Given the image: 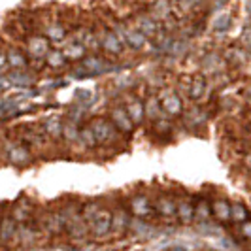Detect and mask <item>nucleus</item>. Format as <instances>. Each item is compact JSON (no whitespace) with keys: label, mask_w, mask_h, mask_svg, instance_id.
Here are the masks:
<instances>
[{"label":"nucleus","mask_w":251,"mask_h":251,"mask_svg":"<svg viewBox=\"0 0 251 251\" xmlns=\"http://www.w3.org/2000/svg\"><path fill=\"white\" fill-rule=\"evenodd\" d=\"M4 66H8V51L0 50V70H2Z\"/></svg>","instance_id":"nucleus-38"},{"label":"nucleus","mask_w":251,"mask_h":251,"mask_svg":"<svg viewBox=\"0 0 251 251\" xmlns=\"http://www.w3.org/2000/svg\"><path fill=\"white\" fill-rule=\"evenodd\" d=\"M228 26H230V15H228V13H221V15H217V17H215V21H214L215 30L225 32Z\"/></svg>","instance_id":"nucleus-34"},{"label":"nucleus","mask_w":251,"mask_h":251,"mask_svg":"<svg viewBox=\"0 0 251 251\" xmlns=\"http://www.w3.org/2000/svg\"><path fill=\"white\" fill-rule=\"evenodd\" d=\"M77 142H81V146L83 148H87V150H93V148H97L99 144H97V138H95V134H93V130H91V126H83V128H79V140Z\"/></svg>","instance_id":"nucleus-26"},{"label":"nucleus","mask_w":251,"mask_h":251,"mask_svg":"<svg viewBox=\"0 0 251 251\" xmlns=\"http://www.w3.org/2000/svg\"><path fill=\"white\" fill-rule=\"evenodd\" d=\"M153 13L159 17V19H164L168 13H170V2L168 0H157L153 4Z\"/></svg>","instance_id":"nucleus-33"},{"label":"nucleus","mask_w":251,"mask_h":251,"mask_svg":"<svg viewBox=\"0 0 251 251\" xmlns=\"http://www.w3.org/2000/svg\"><path fill=\"white\" fill-rule=\"evenodd\" d=\"M48 230L53 234H63L66 232V223H64V215L63 212H53L48 215V221H46Z\"/></svg>","instance_id":"nucleus-21"},{"label":"nucleus","mask_w":251,"mask_h":251,"mask_svg":"<svg viewBox=\"0 0 251 251\" xmlns=\"http://www.w3.org/2000/svg\"><path fill=\"white\" fill-rule=\"evenodd\" d=\"M246 97L251 100V85H248V89H246Z\"/></svg>","instance_id":"nucleus-40"},{"label":"nucleus","mask_w":251,"mask_h":251,"mask_svg":"<svg viewBox=\"0 0 251 251\" xmlns=\"http://www.w3.org/2000/svg\"><path fill=\"white\" fill-rule=\"evenodd\" d=\"M144 108H146V117H148L150 121H153V123L163 117V108H161L159 97H150L148 102L144 104Z\"/></svg>","instance_id":"nucleus-22"},{"label":"nucleus","mask_w":251,"mask_h":251,"mask_svg":"<svg viewBox=\"0 0 251 251\" xmlns=\"http://www.w3.org/2000/svg\"><path fill=\"white\" fill-rule=\"evenodd\" d=\"M91 130L97 138V144H110L113 138H115V126L112 125L110 119H104V117H93L91 119Z\"/></svg>","instance_id":"nucleus-4"},{"label":"nucleus","mask_w":251,"mask_h":251,"mask_svg":"<svg viewBox=\"0 0 251 251\" xmlns=\"http://www.w3.org/2000/svg\"><path fill=\"white\" fill-rule=\"evenodd\" d=\"M176 219L181 225L195 223V199H191L187 195L176 199Z\"/></svg>","instance_id":"nucleus-8"},{"label":"nucleus","mask_w":251,"mask_h":251,"mask_svg":"<svg viewBox=\"0 0 251 251\" xmlns=\"http://www.w3.org/2000/svg\"><path fill=\"white\" fill-rule=\"evenodd\" d=\"M242 42H244V46L251 50V28H246L244 30V38H242Z\"/></svg>","instance_id":"nucleus-37"},{"label":"nucleus","mask_w":251,"mask_h":251,"mask_svg":"<svg viewBox=\"0 0 251 251\" xmlns=\"http://www.w3.org/2000/svg\"><path fill=\"white\" fill-rule=\"evenodd\" d=\"M130 221H132V217L128 215V212H126L125 208H119V210H115V212H113L112 232L119 234V236H123L126 230L130 228Z\"/></svg>","instance_id":"nucleus-16"},{"label":"nucleus","mask_w":251,"mask_h":251,"mask_svg":"<svg viewBox=\"0 0 251 251\" xmlns=\"http://www.w3.org/2000/svg\"><path fill=\"white\" fill-rule=\"evenodd\" d=\"M125 110L128 113V117H130V121L134 123V126L144 123V119H146V108H144V102L140 100V99H130V100L126 102Z\"/></svg>","instance_id":"nucleus-17"},{"label":"nucleus","mask_w":251,"mask_h":251,"mask_svg":"<svg viewBox=\"0 0 251 251\" xmlns=\"http://www.w3.org/2000/svg\"><path fill=\"white\" fill-rule=\"evenodd\" d=\"M240 234H242V238L251 242V219H248L246 223H242L240 225Z\"/></svg>","instance_id":"nucleus-36"},{"label":"nucleus","mask_w":251,"mask_h":251,"mask_svg":"<svg viewBox=\"0 0 251 251\" xmlns=\"http://www.w3.org/2000/svg\"><path fill=\"white\" fill-rule=\"evenodd\" d=\"M115 70L113 64H110L106 59H102L99 55H93V57H87L83 59L81 63L75 66V77H89V75H102V74H108Z\"/></svg>","instance_id":"nucleus-1"},{"label":"nucleus","mask_w":251,"mask_h":251,"mask_svg":"<svg viewBox=\"0 0 251 251\" xmlns=\"http://www.w3.org/2000/svg\"><path fill=\"white\" fill-rule=\"evenodd\" d=\"M113 214L108 208H100L97 214L93 215V219L87 223V228L93 238H104L112 232Z\"/></svg>","instance_id":"nucleus-2"},{"label":"nucleus","mask_w":251,"mask_h":251,"mask_svg":"<svg viewBox=\"0 0 251 251\" xmlns=\"http://www.w3.org/2000/svg\"><path fill=\"white\" fill-rule=\"evenodd\" d=\"M119 30H121V40H125L126 46L132 48L134 51L142 50V48L146 46V42H148V36H144L140 30L125 28V26H119Z\"/></svg>","instance_id":"nucleus-15"},{"label":"nucleus","mask_w":251,"mask_h":251,"mask_svg":"<svg viewBox=\"0 0 251 251\" xmlns=\"http://www.w3.org/2000/svg\"><path fill=\"white\" fill-rule=\"evenodd\" d=\"M46 63H48V66H51V68L59 70V68H64V64H66V57L63 55V51L51 50L50 53H48V57H46Z\"/></svg>","instance_id":"nucleus-28"},{"label":"nucleus","mask_w":251,"mask_h":251,"mask_svg":"<svg viewBox=\"0 0 251 251\" xmlns=\"http://www.w3.org/2000/svg\"><path fill=\"white\" fill-rule=\"evenodd\" d=\"M161 100V108H163V113H166L168 117H179L183 113V102L179 99L174 89H164L159 97Z\"/></svg>","instance_id":"nucleus-5"},{"label":"nucleus","mask_w":251,"mask_h":251,"mask_svg":"<svg viewBox=\"0 0 251 251\" xmlns=\"http://www.w3.org/2000/svg\"><path fill=\"white\" fill-rule=\"evenodd\" d=\"M19 223L13 219V215H4L0 219V244H10L13 238L19 236Z\"/></svg>","instance_id":"nucleus-13"},{"label":"nucleus","mask_w":251,"mask_h":251,"mask_svg":"<svg viewBox=\"0 0 251 251\" xmlns=\"http://www.w3.org/2000/svg\"><path fill=\"white\" fill-rule=\"evenodd\" d=\"M63 128H64V123L57 115L46 117V121H44V132H46L50 138H53V140L63 138Z\"/></svg>","instance_id":"nucleus-18"},{"label":"nucleus","mask_w":251,"mask_h":251,"mask_svg":"<svg viewBox=\"0 0 251 251\" xmlns=\"http://www.w3.org/2000/svg\"><path fill=\"white\" fill-rule=\"evenodd\" d=\"M8 66H12L13 72H21V70H26L28 59L21 50H10L8 51Z\"/></svg>","instance_id":"nucleus-19"},{"label":"nucleus","mask_w":251,"mask_h":251,"mask_svg":"<svg viewBox=\"0 0 251 251\" xmlns=\"http://www.w3.org/2000/svg\"><path fill=\"white\" fill-rule=\"evenodd\" d=\"M155 214L163 217L164 221H172L176 217V199L170 193H159L153 202Z\"/></svg>","instance_id":"nucleus-6"},{"label":"nucleus","mask_w":251,"mask_h":251,"mask_svg":"<svg viewBox=\"0 0 251 251\" xmlns=\"http://www.w3.org/2000/svg\"><path fill=\"white\" fill-rule=\"evenodd\" d=\"M8 161L15 164V166H26L32 161V155H30L28 148L21 146V144H13L8 150Z\"/></svg>","instance_id":"nucleus-14"},{"label":"nucleus","mask_w":251,"mask_h":251,"mask_svg":"<svg viewBox=\"0 0 251 251\" xmlns=\"http://www.w3.org/2000/svg\"><path fill=\"white\" fill-rule=\"evenodd\" d=\"M26 51L34 59H46L50 53V40L44 36H30L26 40Z\"/></svg>","instance_id":"nucleus-12"},{"label":"nucleus","mask_w":251,"mask_h":251,"mask_svg":"<svg viewBox=\"0 0 251 251\" xmlns=\"http://www.w3.org/2000/svg\"><path fill=\"white\" fill-rule=\"evenodd\" d=\"M110 121L115 126V130L121 134H130L134 130V123L130 121V117L123 106H113L110 110Z\"/></svg>","instance_id":"nucleus-7"},{"label":"nucleus","mask_w":251,"mask_h":251,"mask_svg":"<svg viewBox=\"0 0 251 251\" xmlns=\"http://www.w3.org/2000/svg\"><path fill=\"white\" fill-rule=\"evenodd\" d=\"M63 138L66 140V142H77V140H79V126H77V123H75L74 119H68V121L64 123Z\"/></svg>","instance_id":"nucleus-27"},{"label":"nucleus","mask_w":251,"mask_h":251,"mask_svg":"<svg viewBox=\"0 0 251 251\" xmlns=\"http://www.w3.org/2000/svg\"><path fill=\"white\" fill-rule=\"evenodd\" d=\"M46 36L50 38V40H63L64 38V28L59 23H55V25H51L46 28Z\"/></svg>","instance_id":"nucleus-35"},{"label":"nucleus","mask_w":251,"mask_h":251,"mask_svg":"<svg viewBox=\"0 0 251 251\" xmlns=\"http://www.w3.org/2000/svg\"><path fill=\"white\" fill-rule=\"evenodd\" d=\"M99 44H100L102 50L110 53V55H121L123 53V42H121V36L117 32L104 30L99 36Z\"/></svg>","instance_id":"nucleus-9"},{"label":"nucleus","mask_w":251,"mask_h":251,"mask_svg":"<svg viewBox=\"0 0 251 251\" xmlns=\"http://www.w3.org/2000/svg\"><path fill=\"white\" fill-rule=\"evenodd\" d=\"M74 100L77 102L79 106L87 108L89 104H93V100H95L93 91H89V89H75V91H74Z\"/></svg>","instance_id":"nucleus-30"},{"label":"nucleus","mask_w":251,"mask_h":251,"mask_svg":"<svg viewBox=\"0 0 251 251\" xmlns=\"http://www.w3.org/2000/svg\"><path fill=\"white\" fill-rule=\"evenodd\" d=\"M185 123H187V126H191V128L202 126L206 123V113L202 112V110H199V108L189 110V112L185 113Z\"/></svg>","instance_id":"nucleus-24"},{"label":"nucleus","mask_w":251,"mask_h":251,"mask_svg":"<svg viewBox=\"0 0 251 251\" xmlns=\"http://www.w3.org/2000/svg\"><path fill=\"white\" fill-rule=\"evenodd\" d=\"M204 91H206V79L202 75H195L191 79V87H189V97L193 100H201L204 97Z\"/></svg>","instance_id":"nucleus-23"},{"label":"nucleus","mask_w":251,"mask_h":251,"mask_svg":"<svg viewBox=\"0 0 251 251\" xmlns=\"http://www.w3.org/2000/svg\"><path fill=\"white\" fill-rule=\"evenodd\" d=\"M244 164L248 166V170L251 172V151L248 153V155H246V159H244Z\"/></svg>","instance_id":"nucleus-39"},{"label":"nucleus","mask_w":251,"mask_h":251,"mask_svg":"<svg viewBox=\"0 0 251 251\" xmlns=\"http://www.w3.org/2000/svg\"><path fill=\"white\" fill-rule=\"evenodd\" d=\"M128 210L134 219H142V221H150V217L155 215L153 202L146 193H134L128 199Z\"/></svg>","instance_id":"nucleus-3"},{"label":"nucleus","mask_w":251,"mask_h":251,"mask_svg":"<svg viewBox=\"0 0 251 251\" xmlns=\"http://www.w3.org/2000/svg\"><path fill=\"white\" fill-rule=\"evenodd\" d=\"M248 219H250V212L244 206V202H230V223L240 226Z\"/></svg>","instance_id":"nucleus-20"},{"label":"nucleus","mask_w":251,"mask_h":251,"mask_svg":"<svg viewBox=\"0 0 251 251\" xmlns=\"http://www.w3.org/2000/svg\"><path fill=\"white\" fill-rule=\"evenodd\" d=\"M138 25H140V32H142L144 36H153V34L157 32V25H155V21H153V19L140 17Z\"/></svg>","instance_id":"nucleus-32"},{"label":"nucleus","mask_w":251,"mask_h":251,"mask_svg":"<svg viewBox=\"0 0 251 251\" xmlns=\"http://www.w3.org/2000/svg\"><path fill=\"white\" fill-rule=\"evenodd\" d=\"M212 217L217 225L230 223V202L225 197H217L212 201Z\"/></svg>","instance_id":"nucleus-11"},{"label":"nucleus","mask_w":251,"mask_h":251,"mask_svg":"<svg viewBox=\"0 0 251 251\" xmlns=\"http://www.w3.org/2000/svg\"><path fill=\"white\" fill-rule=\"evenodd\" d=\"M212 201L208 197H197L195 199V223L206 225L212 223Z\"/></svg>","instance_id":"nucleus-10"},{"label":"nucleus","mask_w":251,"mask_h":251,"mask_svg":"<svg viewBox=\"0 0 251 251\" xmlns=\"http://www.w3.org/2000/svg\"><path fill=\"white\" fill-rule=\"evenodd\" d=\"M153 132L164 138V136H168V134L172 132V123H170L168 119L161 117V119H157V121L153 123Z\"/></svg>","instance_id":"nucleus-31"},{"label":"nucleus","mask_w":251,"mask_h":251,"mask_svg":"<svg viewBox=\"0 0 251 251\" xmlns=\"http://www.w3.org/2000/svg\"><path fill=\"white\" fill-rule=\"evenodd\" d=\"M12 85H19V87H26L32 83V75L26 74V70H21V72H12V74L6 77Z\"/></svg>","instance_id":"nucleus-29"},{"label":"nucleus","mask_w":251,"mask_h":251,"mask_svg":"<svg viewBox=\"0 0 251 251\" xmlns=\"http://www.w3.org/2000/svg\"><path fill=\"white\" fill-rule=\"evenodd\" d=\"M63 55L66 57V59L79 61V59H83V57H85V48H83L79 42H75V44H68V46L63 50Z\"/></svg>","instance_id":"nucleus-25"}]
</instances>
